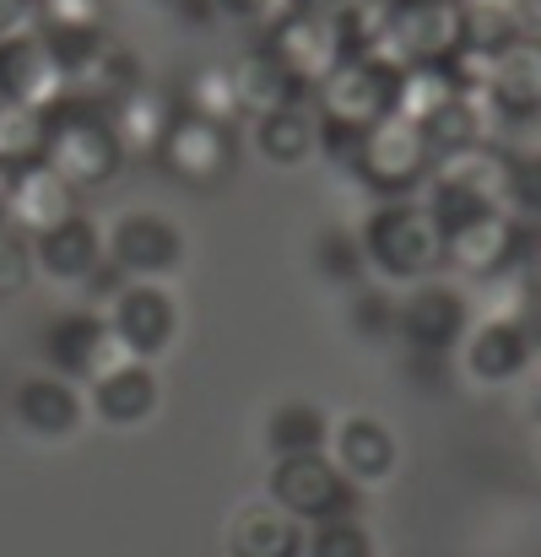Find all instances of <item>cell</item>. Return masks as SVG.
<instances>
[{"label":"cell","mask_w":541,"mask_h":557,"mask_svg":"<svg viewBox=\"0 0 541 557\" xmlns=\"http://www.w3.org/2000/svg\"><path fill=\"white\" fill-rule=\"evenodd\" d=\"M44 163L76 189H103L125 169V147L109 125V109L60 92L44 109Z\"/></svg>","instance_id":"1"},{"label":"cell","mask_w":541,"mask_h":557,"mask_svg":"<svg viewBox=\"0 0 541 557\" xmlns=\"http://www.w3.org/2000/svg\"><path fill=\"white\" fill-rule=\"evenodd\" d=\"M358 244L362 265L384 282H417V276H433L444 265V233L428 216V206L411 195H384L368 211Z\"/></svg>","instance_id":"2"},{"label":"cell","mask_w":541,"mask_h":557,"mask_svg":"<svg viewBox=\"0 0 541 557\" xmlns=\"http://www.w3.org/2000/svg\"><path fill=\"white\" fill-rule=\"evenodd\" d=\"M428 169H433V147H428V136H422V125L417 120H406V114H379L368 131L358 136V152H353V163H347V174H358V185L368 195H417L422 180H428Z\"/></svg>","instance_id":"3"},{"label":"cell","mask_w":541,"mask_h":557,"mask_svg":"<svg viewBox=\"0 0 541 557\" xmlns=\"http://www.w3.org/2000/svg\"><path fill=\"white\" fill-rule=\"evenodd\" d=\"M541 260V222L515 211H488L455 233H444V265H455L466 282H488L504 271H531Z\"/></svg>","instance_id":"4"},{"label":"cell","mask_w":541,"mask_h":557,"mask_svg":"<svg viewBox=\"0 0 541 557\" xmlns=\"http://www.w3.org/2000/svg\"><path fill=\"white\" fill-rule=\"evenodd\" d=\"M152 163H158L169 180H180V185H189V189L222 185V180L233 174V163H238L233 125L206 120V114H189V109L174 103V120L163 125V141H158Z\"/></svg>","instance_id":"5"},{"label":"cell","mask_w":541,"mask_h":557,"mask_svg":"<svg viewBox=\"0 0 541 557\" xmlns=\"http://www.w3.org/2000/svg\"><path fill=\"white\" fill-rule=\"evenodd\" d=\"M271 504H282L293 520H325V515H347L358 509V487L342 476V466L331 460V449H293V455H276L271 466Z\"/></svg>","instance_id":"6"},{"label":"cell","mask_w":541,"mask_h":557,"mask_svg":"<svg viewBox=\"0 0 541 557\" xmlns=\"http://www.w3.org/2000/svg\"><path fill=\"white\" fill-rule=\"evenodd\" d=\"M114 342L131 352V358H163L180 336V304L163 282H147V276H120L109 287V309H103Z\"/></svg>","instance_id":"7"},{"label":"cell","mask_w":541,"mask_h":557,"mask_svg":"<svg viewBox=\"0 0 541 557\" xmlns=\"http://www.w3.org/2000/svg\"><path fill=\"white\" fill-rule=\"evenodd\" d=\"M395 92H401V71L373 60V54H353L342 60L309 98H315V114L331 120V125H347V131H368L379 114L395 109Z\"/></svg>","instance_id":"8"},{"label":"cell","mask_w":541,"mask_h":557,"mask_svg":"<svg viewBox=\"0 0 541 557\" xmlns=\"http://www.w3.org/2000/svg\"><path fill=\"white\" fill-rule=\"evenodd\" d=\"M455 49V0H384L379 33H373V60L406 71L422 60H439Z\"/></svg>","instance_id":"9"},{"label":"cell","mask_w":541,"mask_h":557,"mask_svg":"<svg viewBox=\"0 0 541 557\" xmlns=\"http://www.w3.org/2000/svg\"><path fill=\"white\" fill-rule=\"evenodd\" d=\"M466 325H471V298L439 276H417L411 293L395 304V336L411 352H455Z\"/></svg>","instance_id":"10"},{"label":"cell","mask_w":541,"mask_h":557,"mask_svg":"<svg viewBox=\"0 0 541 557\" xmlns=\"http://www.w3.org/2000/svg\"><path fill=\"white\" fill-rule=\"evenodd\" d=\"M482 103H488L499 136L541 125V49H537V38H520V44H509L504 54L488 60V71H482Z\"/></svg>","instance_id":"11"},{"label":"cell","mask_w":541,"mask_h":557,"mask_svg":"<svg viewBox=\"0 0 541 557\" xmlns=\"http://www.w3.org/2000/svg\"><path fill=\"white\" fill-rule=\"evenodd\" d=\"M103 260L120 276H147L163 282L184 265V233L180 222H169L163 211H125L109 233H103Z\"/></svg>","instance_id":"12"},{"label":"cell","mask_w":541,"mask_h":557,"mask_svg":"<svg viewBox=\"0 0 541 557\" xmlns=\"http://www.w3.org/2000/svg\"><path fill=\"white\" fill-rule=\"evenodd\" d=\"M260 38L276 49V60H282L309 92L347 60L342 33H336V16H320V11H304V5H287L276 22H266Z\"/></svg>","instance_id":"13"},{"label":"cell","mask_w":541,"mask_h":557,"mask_svg":"<svg viewBox=\"0 0 541 557\" xmlns=\"http://www.w3.org/2000/svg\"><path fill=\"white\" fill-rule=\"evenodd\" d=\"M460 369L471 373L477 384H515L526 379L531 358H537V342H531V325L526 320H504V314H482L466 325L460 336Z\"/></svg>","instance_id":"14"},{"label":"cell","mask_w":541,"mask_h":557,"mask_svg":"<svg viewBox=\"0 0 541 557\" xmlns=\"http://www.w3.org/2000/svg\"><path fill=\"white\" fill-rule=\"evenodd\" d=\"M38 347H44L49 369L65 373V379H76V384H87L103 363H114V358L125 352L98 309H65V314H54V320L44 325Z\"/></svg>","instance_id":"15"},{"label":"cell","mask_w":541,"mask_h":557,"mask_svg":"<svg viewBox=\"0 0 541 557\" xmlns=\"http://www.w3.org/2000/svg\"><path fill=\"white\" fill-rule=\"evenodd\" d=\"M60 92H65V71H60L54 49L44 44V33L38 27L0 33V98L5 103L49 109Z\"/></svg>","instance_id":"16"},{"label":"cell","mask_w":541,"mask_h":557,"mask_svg":"<svg viewBox=\"0 0 541 557\" xmlns=\"http://www.w3.org/2000/svg\"><path fill=\"white\" fill-rule=\"evenodd\" d=\"M0 195H5V222L16 227V233H44V227H54V222H65L71 211H82L76 206V195L82 189L71 185L65 174H54L44 158L38 163H22V169H11V174H0Z\"/></svg>","instance_id":"17"},{"label":"cell","mask_w":541,"mask_h":557,"mask_svg":"<svg viewBox=\"0 0 541 557\" xmlns=\"http://www.w3.org/2000/svg\"><path fill=\"white\" fill-rule=\"evenodd\" d=\"M325 449H331V460L342 466V476L358 493L362 487H384L395 476V466H401V444H395V433L373 411H353V417L331 422Z\"/></svg>","instance_id":"18"},{"label":"cell","mask_w":541,"mask_h":557,"mask_svg":"<svg viewBox=\"0 0 541 557\" xmlns=\"http://www.w3.org/2000/svg\"><path fill=\"white\" fill-rule=\"evenodd\" d=\"M87 395H93V411H98V422H109V428H136V422H147L152 411H158V369H152V358H131V352H120L114 363H103V369L87 379Z\"/></svg>","instance_id":"19"},{"label":"cell","mask_w":541,"mask_h":557,"mask_svg":"<svg viewBox=\"0 0 541 557\" xmlns=\"http://www.w3.org/2000/svg\"><path fill=\"white\" fill-rule=\"evenodd\" d=\"M33 265L49 276V282H65V287H87L103 265V233L93 216L71 211L65 222L33 233Z\"/></svg>","instance_id":"20"},{"label":"cell","mask_w":541,"mask_h":557,"mask_svg":"<svg viewBox=\"0 0 541 557\" xmlns=\"http://www.w3.org/2000/svg\"><path fill=\"white\" fill-rule=\"evenodd\" d=\"M87 417V400L76 389V379L65 373H27L16 384V422L33 433V438H71Z\"/></svg>","instance_id":"21"},{"label":"cell","mask_w":541,"mask_h":557,"mask_svg":"<svg viewBox=\"0 0 541 557\" xmlns=\"http://www.w3.org/2000/svg\"><path fill=\"white\" fill-rule=\"evenodd\" d=\"M255 125V152L276 169H298L315 158V136H320V114H315V98H293V103H276L266 114H249Z\"/></svg>","instance_id":"22"},{"label":"cell","mask_w":541,"mask_h":557,"mask_svg":"<svg viewBox=\"0 0 541 557\" xmlns=\"http://www.w3.org/2000/svg\"><path fill=\"white\" fill-rule=\"evenodd\" d=\"M228 76H233V92H238V109H244V120L249 114H266V109H276V103H293V98H309V87L276 60V49L260 38V44H249L233 65H228Z\"/></svg>","instance_id":"23"},{"label":"cell","mask_w":541,"mask_h":557,"mask_svg":"<svg viewBox=\"0 0 541 557\" xmlns=\"http://www.w3.org/2000/svg\"><path fill=\"white\" fill-rule=\"evenodd\" d=\"M169 120H174V92H158V87H147V82L109 103V125H114V136H120V147H125V163H131V158H152Z\"/></svg>","instance_id":"24"},{"label":"cell","mask_w":541,"mask_h":557,"mask_svg":"<svg viewBox=\"0 0 541 557\" xmlns=\"http://www.w3.org/2000/svg\"><path fill=\"white\" fill-rule=\"evenodd\" d=\"M417 125H422V136H428L433 158H439V152L477 147V141H499V131H493V114H488L482 92H450V98H439Z\"/></svg>","instance_id":"25"},{"label":"cell","mask_w":541,"mask_h":557,"mask_svg":"<svg viewBox=\"0 0 541 557\" xmlns=\"http://www.w3.org/2000/svg\"><path fill=\"white\" fill-rule=\"evenodd\" d=\"M131 87H142V60H136L131 49L109 44V38H103L82 65L65 71V92H71V98H87V103H98V109H109V103L125 98Z\"/></svg>","instance_id":"26"},{"label":"cell","mask_w":541,"mask_h":557,"mask_svg":"<svg viewBox=\"0 0 541 557\" xmlns=\"http://www.w3.org/2000/svg\"><path fill=\"white\" fill-rule=\"evenodd\" d=\"M520 38H526V27H520L515 0H455V44L466 54L493 60Z\"/></svg>","instance_id":"27"},{"label":"cell","mask_w":541,"mask_h":557,"mask_svg":"<svg viewBox=\"0 0 541 557\" xmlns=\"http://www.w3.org/2000/svg\"><path fill=\"white\" fill-rule=\"evenodd\" d=\"M304 520H293L282 504H244L233 520V553L238 557H298Z\"/></svg>","instance_id":"28"},{"label":"cell","mask_w":541,"mask_h":557,"mask_svg":"<svg viewBox=\"0 0 541 557\" xmlns=\"http://www.w3.org/2000/svg\"><path fill=\"white\" fill-rule=\"evenodd\" d=\"M174 103H180V109H189V114L222 120V125H238V120H244L228 65H200V71H189V76H184V87L174 92Z\"/></svg>","instance_id":"29"},{"label":"cell","mask_w":541,"mask_h":557,"mask_svg":"<svg viewBox=\"0 0 541 557\" xmlns=\"http://www.w3.org/2000/svg\"><path fill=\"white\" fill-rule=\"evenodd\" d=\"M325 433H331V417H325L320 406H309V400H287V406H276V411L266 417V444H271V455L320 449Z\"/></svg>","instance_id":"30"},{"label":"cell","mask_w":541,"mask_h":557,"mask_svg":"<svg viewBox=\"0 0 541 557\" xmlns=\"http://www.w3.org/2000/svg\"><path fill=\"white\" fill-rule=\"evenodd\" d=\"M44 158V109L0 98V174Z\"/></svg>","instance_id":"31"},{"label":"cell","mask_w":541,"mask_h":557,"mask_svg":"<svg viewBox=\"0 0 541 557\" xmlns=\"http://www.w3.org/2000/svg\"><path fill=\"white\" fill-rule=\"evenodd\" d=\"M368 557L373 553V536L362 531V520L347 509V515H325V520H309L304 531V547L298 557Z\"/></svg>","instance_id":"32"},{"label":"cell","mask_w":541,"mask_h":557,"mask_svg":"<svg viewBox=\"0 0 541 557\" xmlns=\"http://www.w3.org/2000/svg\"><path fill=\"white\" fill-rule=\"evenodd\" d=\"M33 238L16 227H0V298H16L33 282Z\"/></svg>","instance_id":"33"},{"label":"cell","mask_w":541,"mask_h":557,"mask_svg":"<svg viewBox=\"0 0 541 557\" xmlns=\"http://www.w3.org/2000/svg\"><path fill=\"white\" fill-rule=\"evenodd\" d=\"M315 260H320V271H325L331 282H353L362 271V244L347 227H331V233L315 244Z\"/></svg>","instance_id":"34"},{"label":"cell","mask_w":541,"mask_h":557,"mask_svg":"<svg viewBox=\"0 0 541 557\" xmlns=\"http://www.w3.org/2000/svg\"><path fill=\"white\" fill-rule=\"evenodd\" d=\"M287 5H293V0H217V11H222V16H233V22H249V27H266V22H276Z\"/></svg>","instance_id":"35"},{"label":"cell","mask_w":541,"mask_h":557,"mask_svg":"<svg viewBox=\"0 0 541 557\" xmlns=\"http://www.w3.org/2000/svg\"><path fill=\"white\" fill-rule=\"evenodd\" d=\"M358 331L362 336H390L395 331V309L384 304V293H362L358 298Z\"/></svg>","instance_id":"36"},{"label":"cell","mask_w":541,"mask_h":557,"mask_svg":"<svg viewBox=\"0 0 541 557\" xmlns=\"http://www.w3.org/2000/svg\"><path fill=\"white\" fill-rule=\"evenodd\" d=\"M33 22V0H0V33H16Z\"/></svg>","instance_id":"37"},{"label":"cell","mask_w":541,"mask_h":557,"mask_svg":"<svg viewBox=\"0 0 541 557\" xmlns=\"http://www.w3.org/2000/svg\"><path fill=\"white\" fill-rule=\"evenodd\" d=\"M158 5H169V11H184L189 22H206V16H217V0H158Z\"/></svg>","instance_id":"38"},{"label":"cell","mask_w":541,"mask_h":557,"mask_svg":"<svg viewBox=\"0 0 541 557\" xmlns=\"http://www.w3.org/2000/svg\"><path fill=\"white\" fill-rule=\"evenodd\" d=\"M515 11H520L526 38H541V0H515Z\"/></svg>","instance_id":"39"},{"label":"cell","mask_w":541,"mask_h":557,"mask_svg":"<svg viewBox=\"0 0 541 557\" xmlns=\"http://www.w3.org/2000/svg\"><path fill=\"white\" fill-rule=\"evenodd\" d=\"M293 5H304V11H320V16H336L342 5H353V0H293Z\"/></svg>","instance_id":"40"},{"label":"cell","mask_w":541,"mask_h":557,"mask_svg":"<svg viewBox=\"0 0 541 557\" xmlns=\"http://www.w3.org/2000/svg\"><path fill=\"white\" fill-rule=\"evenodd\" d=\"M526 373H531V411L541 417V363H537V358H531V369H526Z\"/></svg>","instance_id":"41"},{"label":"cell","mask_w":541,"mask_h":557,"mask_svg":"<svg viewBox=\"0 0 541 557\" xmlns=\"http://www.w3.org/2000/svg\"><path fill=\"white\" fill-rule=\"evenodd\" d=\"M537 49H541V38H537Z\"/></svg>","instance_id":"42"}]
</instances>
